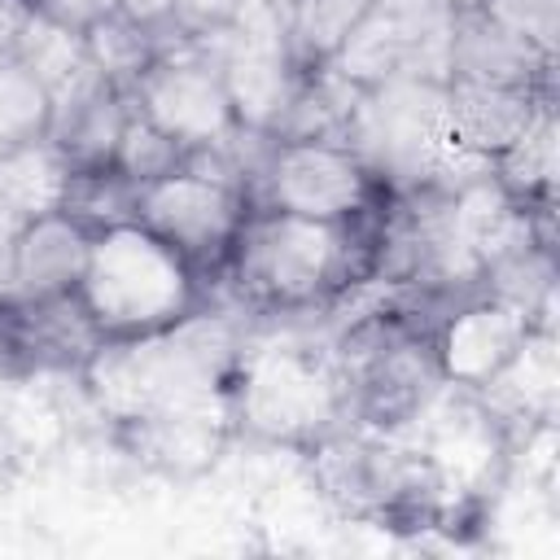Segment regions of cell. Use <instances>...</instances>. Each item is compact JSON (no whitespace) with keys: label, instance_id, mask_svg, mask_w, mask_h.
Returning <instances> with one entry per match:
<instances>
[{"label":"cell","instance_id":"1","mask_svg":"<svg viewBox=\"0 0 560 560\" xmlns=\"http://www.w3.org/2000/svg\"><path fill=\"white\" fill-rule=\"evenodd\" d=\"M236 328L223 315H184L140 337H114L88 363L92 394L118 420L166 407L228 398L236 368Z\"/></svg>","mask_w":560,"mask_h":560},{"label":"cell","instance_id":"2","mask_svg":"<svg viewBox=\"0 0 560 560\" xmlns=\"http://www.w3.org/2000/svg\"><path fill=\"white\" fill-rule=\"evenodd\" d=\"M346 149L363 171L394 192H459L490 175L494 162L459 153L446 136V83L433 79H389L359 88Z\"/></svg>","mask_w":560,"mask_h":560},{"label":"cell","instance_id":"3","mask_svg":"<svg viewBox=\"0 0 560 560\" xmlns=\"http://www.w3.org/2000/svg\"><path fill=\"white\" fill-rule=\"evenodd\" d=\"M74 302L109 341L140 337L192 311V271L184 254H175L136 219L105 223L92 232V254Z\"/></svg>","mask_w":560,"mask_h":560},{"label":"cell","instance_id":"4","mask_svg":"<svg viewBox=\"0 0 560 560\" xmlns=\"http://www.w3.org/2000/svg\"><path fill=\"white\" fill-rule=\"evenodd\" d=\"M232 254L249 293L298 306L346 284L354 236L346 223L302 219L284 210H249L232 241Z\"/></svg>","mask_w":560,"mask_h":560},{"label":"cell","instance_id":"5","mask_svg":"<svg viewBox=\"0 0 560 560\" xmlns=\"http://www.w3.org/2000/svg\"><path fill=\"white\" fill-rule=\"evenodd\" d=\"M455 13L459 9L451 0H372L328 66L354 88H376L389 79L446 83Z\"/></svg>","mask_w":560,"mask_h":560},{"label":"cell","instance_id":"6","mask_svg":"<svg viewBox=\"0 0 560 560\" xmlns=\"http://www.w3.org/2000/svg\"><path fill=\"white\" fill-rule=\"evenodd\" d=\"M341 407L337 376L306 346H262L241 363V385L232 389L236 420L271 442L319 438Z\"/></svg>","mask_w":560,"mask_h":560},{"label":"cell","instance_id":"7","mask_svg":"<svg viewBox=\"0 0 560 560\" xmlns=\"http://www.w3.org/2000/svg\"><path fill=\"white\" fill-rule=\"evenodd\" d=\"M245 214H249V197L241 188L188 166L136 184V206H131V219L149 228L158 241H166L175 254H184L188 262H210L228 254Z\"/></svg>","mask_w":560,"mask_h":560},{"label":"cell","instance_id":"8","mask_svg":"<svg viewBox=\"0 0 560 560\" xmlns=\"http://www.w3.org/2000/svg\"><path fill=\"white\" fill-rule=\"evenodd\" d=\"M258 188H262V210L346 223L363 210L372 175L363 171V162L346 144L276 140L267 153V166L258 175Z\"/></svg>","mask_w":560,"mask_h":560},{"label":"cell","instance_id":"9","mask_svg":"<svg viewBox=\"0 0 560 560\" xmlns=\"http://www.w3.org/2000/svg\"><path fill=\"white\" fill-rule=\"evenodd\" d=\"M219 74L236 122L271 136L284 109L293 105L306 70L293 61V48L280 39H254V35H236L232 26H219Z\"/></svg>","mask_w":560,"mask_h":560},{"label":"cell","instance_id":"10","mask_svg":"<svg viewBox=\"0 0 560 560\" xmlns=\"http://www.w3.org/2000/svg\"><path fill=\"white\" fill-rule=\"evenodd\" d=\"M88 254H92V232L79 214L52 210V214L26 219L18 249H13L4 302L31 306V302H52V298H74Z\"/></svg>","mask_w":560,"mask_h":560},{"label":"cell","instance_id":"11","mask_svg":"<svg viewBox=\"0 0 560 560\" xmlns=\"http://www.w3.org/2000/svg\"><path fill=\"white\" fill-rule=\"evenodd\" d=\"M529 328H534V315L516 302H503V298L472 302L446 319L438 337V368L451 385L481 389L516 354Z\"/></svg>","mask_w":560,"mask_h":560},{"label":"cell","instance_id":"12","mask_svg":"<svg viewBox=\"0 0 560 560\" xmlns=\"http://www.w3.org/2000/svg\"><path fill=\"white\" fill-rule=\"evenodd\" d=\"M542 92L512 83L446 79V136L459 153L494 162L534 118Z\"/></svg>","mask_w":560,"mask_h":560},{"label":"cell","instance_id":"13","mask_svg":"<svg viewBox=\"0 0 560 560\" xmlns=\"http://www.w3.org/2000/svg\"><path fill=\"white\" fill-rule=\"evenodd\" d=\"M551 70V52L529 44L525 35L508 31L481 9L455 13V39H451V79H477V83H512V88H538Z\"/></svg>","mask_w":560,"mask_h":560},{"label":"cell","instance_id":"14","mask_svg":"<svg viewBox=\"0 0 560 560\" xmlns=\"http://www.w3.org/2000/svg\"><path fill=\"white\" fill-rule=\"evenodd\" d=\"M228 420H232V394L228 398H210V402L149 411V416L127 420V424L136 433L140 455H149L153 464H166L175 472H197L219 455Z\"/></svg>","mask_w":560,"mask_h":560},{"label":"cell","instance_id":"15","mask_svg":"<svg viewBox=\"0 0 560 560\" xmlns=\"http://www.w3.org/2000/svg\"><path fill=\"white\" fill-rule=\"evenodd\" d=\"M556 337L551 328H529L516 354L481 385L486 407L521 416V420H551L556 411Z\"/></svg>","mask_w":560,"mask_h":560},{"label":"cell","instance_id":"16","mask_svg":"<svg viewBox=\"0 0 560 560\" xmlns=\"http://www.w3.org/2000/svg\"><path fill=\"white\" fill-rule=\"evenodd\" d=\"M131 109H136L131 92L101 83L92 96H83L79 105H70L66 114L52 118L48 140H57V149L70 158L74 171H105L114 162V149L122 140Z\"/></svg>","mask_w":560,"mask_h":560},{"label":"cell","instance_id":"17","mask_svg":"<svg viewBox=\"0 0 560 560\" xmlns=\"http://www.w3.org/2000/svg\"><path fill=\"white\" fill-rule=\"evenodd\" d=\"M74 166L57 149V140H35L13 153H0V201L22 219H39L66 210L74 188Z\"/></svg>","mask_w":560,"mask_h":560},{"label":"cell","instance_id":"18","mask_svg":"<svg viewBox=\"0 0 560 560\" xmlns=\"http://www.w3.org/2000/svg\"><path fill=\"white\" fill-rule=\"evenodd\" d=\"M359 88L350 79H341L332 66H315L302 74V88L293 96V105L284 109L280 127L271 131L276 140H328V144H346V127L354 114Z\"/></svg>","mask_w":560,"mask_h":560},{"label":"cell","instance_id":"19","mask_svg":"<svg viewBox=\"0 0 560 560\" xmlns=\"http://www.w3.org/2000/svg\"><path fill=\"white\" fill-rule=\"evenodd\" d=\"M494 179L525 206L534 197H551L556 184V105L542 96L529 127L494 158Z\"/></svg>","mask_w":560,"mask_h":560},{"label":"cell","instance_id":"20","mask_svg":"<svg viewBox=\"0 0 560 560\" xmlns=\"http://www.w3.org/2000/svg\"><path fill=\"white\" fill-rule=\"evenodd\" d=\"M83 44H88V57L101 70V79L114 83V88H122V92H131L136 79L158 57V35L149 26L122 18V13H109L105 22H96L92 31H83Z\"/></svg>","mask_w":560,"mask_h":560},{"label":"cell","instance_id":"21","mask_svg":"<svg viewBox=\"0 0 560 560\" xmlns=\"http://www.w3.org/2000/svg\"><path fill=\"white\" fill-rule=\"evenodd\" d=\"M372 0H293V26L289 48L302 70L328 66L332 52L346 44V35L359 26Z\"/></svg>","mask_w":560,"mask_h":560},{"label":"cell","instance_id":"22","mask_svg":"<svg viewBox=\"0 0 560 560\" xmlns=\"http://www.w3.org/2000/svg\"><path fill=\"white\" fill-rule=\"evenodd\" d=\"M48 131H52L48 88L22 61H0V153L48 140Z\"/></svg>","mask_w":560,"mask_h":560},{"label":"cell","instance_id":"23","mask_svg":"<svg viewBox=\"0 0 560 560\" xmlns=\"http://www.w3.org/2000/svg\"><path fill=\"white\" fill-rule=\"evenodd\" d=\"M109 166H114L122 179H131V184H149V179H162V175L179 171V166H184V149H179L166 131H158L140 109H131V118H127V127H122V140H118Z\"/></svg>","mask_w":560,"mask_h":560},{"label":"cell","instance_id":"24","mask_svg":"<svg viewBox=\"0 0 560 560\" xmlns=\"http://www.w3.org/2000/svg\"><path fill=\"white\" fill-rule=\"evenodd\" d=\"M494 455V429H490V411H455L442 420L438 438H433V459L451 472V477H472L490 464Z\"/></svg>","mask_w":560,"mask_h":560},{"label":"cell","instance_id":"25","mask_svg":"<svg viewBox=\"0 0 560 560\" xmlns=\"http://www.w3.org/2000/svg\"><path fill=\"white\" fill-rule=\"evenodd\" d=\"M31 9L66 31H92L96 22H105L109 13H118V0H31Z\"/></svg>","mask_w":560,"mask_h":560},{"label":"cell","instance_id":"26","mask_svg":"<svg viewBox=\"0 0 560 560\" xmlns=\"http://www.w3.org/2000/svg\"><path fill=\"white\" fill-rule=\"evenodd\" d=\"M241 0H175V31H214L228 26Z\"/></svg>","mask_w":560,"mask_h":560},{"label":"cell","instance_id":"27","mask_svg":"<svg viewBox=\"0 0 560 560\" xmlns=\"http://www.w3.org/2000/svg\"><path fill=\"white\" fill-rule=\"evenodd\" d=\"M31 13V0H0V61H18V44Z\"/></svg>","mask_w":560,"mask_h":560},{"label":"cell","instance_id":"28","mask_svg":"<svg viewBox=\"0 0 560 560\" xmlns=\"http://www.w3.org/2000/svg\"><path fill=\"white\" fill-rule=\"evenodd\" d=\"M118 13L158 35V31H166L175 22V0H118Z\"/></svg>","mask_w":560,"mask_h":560},{"label":"cell","instance_id":"29","mask_svg":"<svg viewBox=\"0 0 560 560\" xmlns=\"http://www.w3.org/2000/svg\"><path fill=\"white\" fill-rule=\"evenodd\" d=\"M26 219L18 210H9L0 201V293L9 289V271H13V249H18V236H22Z\"/></svg>","mask_w":560,"mask_h":560},{"label":"cell","instance_id":"30","mask_svg":"<svg viewBox=\"0 0 560 560\" xmlns=\"http://www.w3.org/2000/svg\"><path fill=\"white\" fill-rule=\"evenodd\" d=\"M4 315H9V302H4V293H0V332H4Z\"/></svg>","mask_w":560,"mask_h":560}]
</instances>
